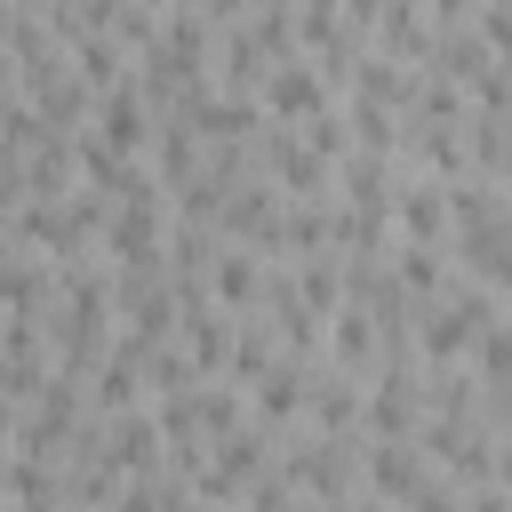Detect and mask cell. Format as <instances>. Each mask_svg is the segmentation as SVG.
Here are the masks:
<instances>
[{
  "label": "cell",
  "mask_w": 512,
  "mask_h": 512,
  "mask_svg": "<svg viewBox=\"0 0 512 512\" xmlns=\"http://www.w3.org/2000/svg\"><path fill=\"white\" fill-rule=\"evenodd\" d=\"M104 152H144V96L136 88H112L104 96Z\"/></svg>",
  "instance_id": "6da1fadb"
},
{
  "label": "cell",
  "mask_w": 512,
  "mask_h": 512,
  "mask_svg": "<svg viewBox=\"0 0 512 512\" xmlns=\"http://www.w3.org/2000/svg\"><path fill=\"white\" fill-rule=\"evenodd\" d=\"M272 112H288V120H312L320 112V80L296 56H280V72H272Z\"/></svg>",
  "instance_id": "7a4b0ae2"
},
{
  "label": "cell",
  "mask_w": 512,
  "mask_h": 512,
  "mask_svg": "<svg viewBox=\"0 0 512 512\" xmlns=\"http://www.w3.org/2000/svg\"><path fill=\"white\" fill-rule=\"evenodd\" d=\"M480 368L504 384L512 376V328H496V320H480Z\"/></svg>",
  "instance_id": "277c9868"
},
{
  "label": "cell",
  "mask_w": 512,
  "mask_h": 512,
  "mask_svg": "<svg viewBox=\"0 0 512 512\" xmlns=\"http://www.w3.org/2000/svg\"><path fill=\"white\" fill-rule=\"evenodd\" d=\"M216 296H224V304H248V296H256V272H248V256H240V248L216 264Z\"/></svg>",
  "instance_id": "3957f363"
},
{
  "label": "cell",
  "mask_w": 512,
  "mask_h": 512,
  "mask_svg": "<svg viewBox=\"0 0 512 512\" xmlns=\"http://www.w3.org/2000/svg\"><path fill=\"white\" fill-rule=\"evenodd\" d=\"M464 8H472V0H432V16H440V24H448V16H464Z\"/></svg>",
  "instance_id": "5b68a950"
}]
</instances>
